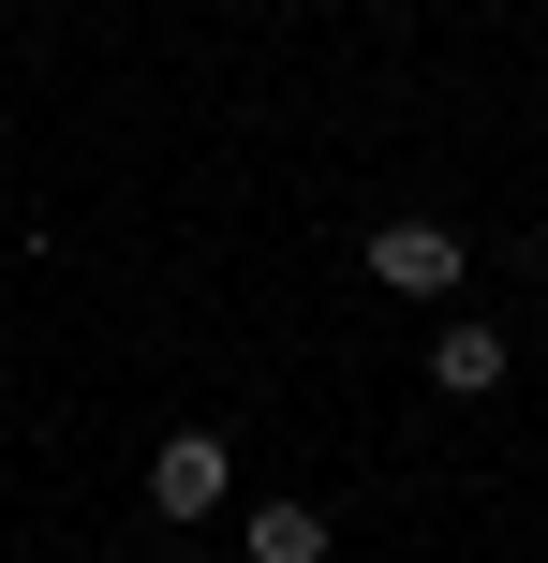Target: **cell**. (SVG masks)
<instances>
[{
    "label": "cell",
    "mask_w": 548,
    "mask_h": 563,
    "mask_svg": "<svg viewBox=\"0 0 548 563\" xmlns=\"http://www.w3.org/2000/svg\"><path fill=\"white\" fill-rule=\"evenodd\" d=\"M460 267H474V238H460V223H430V208L371 223V282H385V297H460Z\"/></svg>",
    "instance_id": "6da1fadb"
},
{
    "label": "cell",
    "mask_w": 548,
    "mask_h": 563,
    "mask_svg": "<svg viewBox=\"0 0 548 563\" xmlns=\"http://www.w3.org/2000/svg\"><path fill=\"white\" fill-rule=\"evenodd\" d=\"M223 489H237V445H223V430H178V445L148 460V505H164V519H223Z\"/></svg>",
    "instance_id": "7a4b0ae2"
},
{
    "label": "cell",
    "mask_w": 548,
    "mask_h": 563,
    "mask_svg": "<svg viewBox=\"0 0 548 563\" xmlns=\"http://www.w3.org/2000/svg\"><path fill=\"white\" fill-rule=\"evenodd\" d=\"M237 563H326V505H253L237 519Z\"/></svg>",
    "instance_id": "3957f363"
},
{
    "label": "cell",
    "mask_w": 548,
    "mask_h": 563,
    "mask_svg": "<svg viewBox=\"0 0 548 563\" xmlns=\"http://www.w3.org/2000/svg\"><path fill=\"white\" fill-rule=\"evenodd\" d=\"M430 386H445V400H490V386H504V327H445V341H430Z\"/></svg>",
    "instance_id": "277c9868"
}]
</instances>
